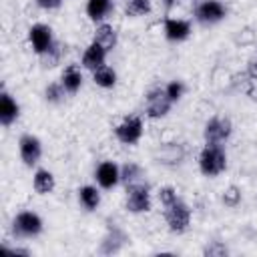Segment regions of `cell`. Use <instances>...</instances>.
Masks as SVG:
<instances>
[{
  "label": "cell",
  "mask_w": 257,
  "mask_h": 257,
  "mask_svg": "<svg viewBox=\"0 0 257 257\" xmlns=\"http://www.w3.org/2000/svg\"><path fill=\"white\" fill-rule=\"evenodd\" d=\"M60 58H62V46H60V42H56V40H54V44H52L44 54H40V60H42V66H44V68L56 66V64L60 62Z\"/></svg>",
  "instance_id": "cell-25"
},
{
  "label": "cell",
  "mask_w": 257,
  "mask_h": 257,
  "mask_svg": "<svg viewBox=\"0 0 257 257\" xmlns=\"http://www.w3.org/2000/svg\"><path fill=\"white\" fill-rule=\"evenodd\" d=\"M18 153H20V159L26 167H34L40 157H42V143L38 137L30 135V133H24L20 135L18 139Z\"/></svg>",
  "instance_id": "cell-9"
},
{
  "label": "cell",
  "mask_w": 257,
  "mask_h": 257,
  "mask_svg": "<svg viewBox=\"0 0 257 257\" xmlns=\"http://www.w3.org/2000/svg\"><path fill=\"white\" fill-rule=\"evenodd\" d=\"M221 201H223V205H225V207L235 209V207L241 203V189H239L237 185H229V187L223 191Z\"/></svg>",
  "instance_id": "cell-27"
},
{
  "label": "cell",
  "mask_w": 257,
  "mask_h": 257,
  "mask_svg": "<svg viewBox=\"0 0 257 257\" xmlns=\"http://www.w3.org/2000/svg\"><path fill=\"white\" fill-rule=\"evenodd\" d=\"M163 32H165V38L171 42L187 40L191 34V22H187L183 18H165L163 20Z\"/></svg>",
  "instance_id": "cell-13"
},
{
  "label": "cell",
  "mask_w": 257,
  "mask_h": 257,
  "mask_svg": "<svg viewBox=\"0 0 257 257\" xmlns=\"http://www.w3.org/2000/svg\"><path fill=\"white\" fill-rule=\"evenodd\" d=\"M185 157H187V149L181 143H165L153 151V159L165 167H177L185 161Z\"/></svg>",
  "instance_id": "cell-8"
},
{
  "label": "cell",
  "mask_w": 257,
  "mask_h": 257,
  "mask_svg": "<svg viewBox=\"0 0 257 257\" xmlns=\"http://www.w3.org/2000/svg\"><path fill=\"white\" fill-rule=\"evenodd\" d=\"M229 249L221 243V241H209L205 247H203V255H209V257H223L227 255Z\"/></svg>",
  "instance_id": "cell-30"
},
{
  "label": "cell",
  "mask_w": 257,
  "mask_h": 257,
  "mask_svg": "<svg viewBox=\"0 0 257 257\" xmlns=\"http://www.w3.org/2000/svg\"><path fill=\"white\" fill-rule=\"evenodd\" d=\"M143 167L137 165V163H124L120 167V181L128 187V185H135V183H143Z\"/></svg>",
  "instance_id": "cell-23"
},
{
  "label": "cell",
  "mask_w": 257,
  "mask_h": 257,
  "mask_svg": "<svg viewBox=\"0 0 257 257\" xmlns=\"http://www.w3.org/2000/svg\"><path fill=\"white\" fill-rule=\"evenodd\" d=\"M157 199H159V203H161L163 207H169V205H173V203L179 199V195H177V189H175V187L165 185V187H161V189L157 191Z\"/></svg>",
  "instance_id": "cell-28"
},
{
  "label": "cell",
  "mask_w": 257,
  "mask_h": 257,
  "mask_svg": "<svg viewBox=\"0 0 257 257\" xmlns=\"http://www.w3.org/2000/svg\"><path fill=\"white\" fill-rule=\"evenodd\" d=\"M112 0H86V16L92 22H102L112 12Z\"/></svg>",
  "instance_id": "cell-19"
},
{
  "label": "cell",
  "mask_w": 257,
  "mask_h": 257,
  "mask_svg": "<svg viewBox=\"0 0 257 257\" xmlns=\"http://www.w3.org/2000/svg\"><path fill=\"white\" fill-rule=\"evenodd\" d=\"M66 88L62 86V82H52V84H48L46 86V90H44V98L48 100V102H52V104H60L64 98H66Z\"/></svg>",
  "instance_id": "cell-26"
},
{
  "label": "cell",
  "mask_w": 257,
  "mask_h": 257,
  "mask_svg": "<svg viewBox=\"0 0 257 257\" xmlns=\"http://www.w3.org/2000/svg\"><path fill=\"white\" fill-rule=\"evenodd\" d=\"M124 207L128 213H147L151 209V191L147 183H135L126 187Z\"/></svg>",
  "instance_id": "cell-5"
},
{
  "label": "cell",
  "mask_w": 257,
  "mask_h": 257,
  "mask_svg": "<svg viewBox=\"0 0 257 257\" xmlns=\"http://www.w3.org/2000/svg\"><path fill=\"white\" fill-rule=\"evenodd\" d=\"M18 116H20L18 102L12 98L10 92L2 90V94H0V122L4 126H10L14 120H18Z\"/></svg>",
  "instance_id": "cell-15"
},
{
  "label": "cell",
  "mask_w": 257,
  "mask_h": 257,
  "mask_svg": "<svg viewBox=\"0 0 257 257\" xmlns=\"http://www.w3.org/2000/svg\"><path fill=\"white\" fill-rule=\"evenodd\" d=\"M32 187L38 195H48L54 191L56 187V181H54V175L48 171V169H36L34 177H32Z\"/></svg>",
  "instance_id": "cell-20"
},
{
  "label": "cell",
  "mask_w": 257,
  "mask_h": 257,
  "mask_svg": "<svg viewBox=\"0 0 257 257\" xmlns=\"http://www.w3.org/2000/svg\"><path fill=\"white\" fill-rule=\"evenodd\" d=\"M143 118L137 116V114H128L124 116L116 126H114V137L122 143V145H135L141 141L143 137Z\"/></svg>",
  "instance_id": "cell-6"
},
{
  "label": "cell",
  "mask_w": 257,
  "mask_h": 257,
  "mask_svg": "<svg viewBox=\"0 0 257 257\" xmlns=\"http://www.w3.org/2000/svg\"><path fill=\"white\" fill-rule=\"evenodd\" d=\"M94 179H96L98 187L112 189L120 181V167L114 161H102L94 171Z\"/></svg>",
  "instance_id": "cell-12"
},
{
  "label": "cell",
  "mask_w": 257,
  "mask_h": 257,
  "mask_svg": "<svg viewBox=\"0 0 257 257\" xmlns=\"http://www.w3.org/2000/svg\"><path fill=\"white\" fill-rule=\"evenodd\" d=\"M78 201L86 211H94L100 205V191L92 185H84L78 189Z\"/></svg>",
  "instance_id": "cell-21"
},
{
  "label": "cell",
  "mask_w": 257,
  "mask_h": 257,
  "mask_svg": "<svg viewBox=\"0 0 257 257\" xmlns=\"http://www.w3.org/2000/svg\"><path fill=\"white\" fill-rule=\"evenodd\" d=\"M116 40H118V36H116V30H114V26H112V24L100 22V24L94 28L92 42L100 44V46H102L106 52H108V50H112V48L116 46Z\"/></svg>",
  "instance_id": "cell-16"
},
{
  "label": "cell",
  "mask_w": 257,
  "mask_h": 257,
  "mask_svg": "<svg viewBox=\"0 0 257 257\" xmlns=\"http://www.w3.org/2000/svg\"><path fill=\"white\" fill-rule=\"evenodd\" d=\"M199 169L205 177H217L227 169V155L221 145H205L199 153Z\"/></svg>",
  "instance_id": "cell-1"
},
{
  "label": "cell",
  "mask_w": 257,
  "mask_h": 257,
  "mask_svg": "<svg viewBox=\"0 0 257 257\" xmlns=\"http://www.w3.org/2000/svg\"><path fill=\"white\" fill-rule=\"evenodd\" d=\"M165 221L171 233H177V235L185 233L191 225V207L181 199H177L173 205L165 207Z\"/></svg>",
  "instance_id": "cell-3"
},
{
  "label": "cell",
  "mask_w": 257,
  "mask_h": 257,
  "mask_svg": "<svg viewBox=\"0 0 257 257\" xmlns=\"http://www.w3.org/2000/svg\"><path fill=\"white\" fill-rule=\"evenodd\" d=\"M245 72L249 74L251 80H257V56H251V58L247 60V70H245Z\"/></svg>",
  "instance_id": "cell-31"
},
{
  "label": "cell",
  "mask_w": 257,
  "mask_h": 257,
  "mask_svg": "<svg viewBox=\"0 0 257 257\" xmlns=\"http://www.w3.org/2000/svg\"><path fill=\"white\" fill-rule=\"evenodd\" d=\"M60 82H62V86L66 88L68 94H76L80 90V86H82V72H80V68L76 64H68L62 70V74H60Z\"/></svg>",
  "instance_id": "cell-17"
},
{
  "label": "cell",
  "mask_w": 257,
  "mask_h": 257,
  "mask_svg": "<svg viewBox=\"0 0 257 257\" xmlns=\"http://www.w3.org/2000/svg\"><path fill=\"white\" fill-rule=\"evenodd\" d=\"M92 80L100 88H112L116 84V72H114V68H110V66L104 64V66L92 70Z\"/></svg>",
  "instance_id": "cell-22"
},
{
  "label": "cell",
  "mask_w": 257,
  "mask_h": 257,
  "mask_svg": "<svg viewBox=\"0 0 257 257\" xmlns=\"http://www.w3.org/2000/svg\"><path fill=\"white\" fill-rule=\"evenodd\" d=\"M36 4L40 8H44V10H54V8H58L62 4V0H36Z\"/></svg>",
  "instance_id": "cell-32"
},
{
  "label": "cell",
  "mask_w": 257,
  "mask_h": 257,
  "mask_svg": "<svg viewBox=\"0 0 257 257\" xmlns=\"http://www.w3.org/2000/svg\"><path fill=\"white\" fill-rule=\"evenodd\" d=\"M2 249L8 251V253H12V255H30V251L24 249V247H8V245H2Z\"/></svg>",
  "instance_id": "cell-33"
},
{
  "label": "cell",
  "mask_w": 257,
  "mask_h": 257,
  "mask_svg": "<svg viewBox=\"0 0 257 257\" xmlns=\"http://www.w3.org/2000/svg\"><path fill=\"white\" fill-rule=\"evenodd\" d=\"M227 10L219 0H203L197 8H195V20L201 24H217L225 18Z\"/></svg>",
  "instance_id": "cell-10"
},
{
  "label": "cell",
  "mask_w": 257,
  "mask_h": 257,
  "mask_svg": "<svg viewBox=\"0 0 257 257\" xmlns=\"http://www.w3.org/2000/svg\"><path fill=\"white\" fill-rule=\"evenodd\" d=\"M42 231V219L34 211H20L12 221V233L16 237H36Z\"/></svg>",
  "instance_id": "cell-7"
},
{
  "label": "cell",
  "mask_w": 257,
  "mask_h": 257,
  "mask_svg": "<svg viewBox=\"0 0 257 257\" xmlns=\"http://www.w3.org/2000/svg\"><path fill=\"white\" fill-rule=\"evenodd\" d=\"M104 62H106V50H104L100 44L90 42V44L84 48V52H82V66L92 72V70L104 66Z\"/></svg>",
  "instance_id": "cell-14"
},
{
  "label": "cell",
  "mask_w": 257,
  "mask_h": 257,
  "mask_svg": "<svg viewBox=\"0 0 257 257\" xmlns=\"http://www.w3.org/2000/svg\"><path fill=\"white\" fill-rule=\"evenodd\" d=\"M233 133V122L229 116H211L207 122H205V128H203V139H205V145H221L229 141Z\"/></svg>",
  "instance_id": "cell-2"
},
{
  "label": "cell",
  "mask_w": 257,
  "mask_h": 257,
  "mask_svg": "<svg viewBox=\"0 0 257 257\" xmlns=\"http://www.w3.org/2000/svg\"><path fill=\"white\" fill-rule=\"evenodd\" d=\"M126 243V235L120 231V229H110L106 233V237L100 241V253L104 255H112V253H118Z\"/></svg>",
  "instance_id": "cell-18"
},
{
  "label": "cell",
  "mask_w": 257,
  "mask_h": 257,
  "mask_svg": "<svg viewBox=\"0 0 257 257\" xmlns=\"http://www.w3.org/2000/svg\"><path fill=\"white\" fill-rule=\"evenodd\" d=\"M153 10L151 6V0H126L124 2V14L131 16V18H139V16H145Z\"/></svg>",
  "instance_id": "cell-24"
},
{
  "label": "cell",
  "mask_w": 257,
  "mask_h": 257,
  "mask_svg": "<svg viewBox=\"0 0 257 257\" xmlns=\"http://www.w3.org/2000/svg\"><path fill=\"white\" fill-rule=\"evenodd\" d=\"M171 106H173V100L169 98L165 86H155L145 96V110H147V116H151V118L167 116Z\"/></svg>",
  "instance_id": "cell-4"
},
{
  "label": "cell",
  "mask_w": 257,
  "mask_h": 257,
  "mask_svg": "<svg viewBox=\"0 0 257 257\" xmlns=\"http://www.w3.org/2000/svg\"><path fill=\"white\" fill-rule=\"evenodd\" d=\"M28 40L32 44V50L40 56L44 54L52 44H54V36H52V28L48 24H42V22H36L30 26L28 30Z\"/></svg>",
  "instance_id": "cell-11"
},
{
  "label": "cell",
  "mask_w": 257,
  "mask_h": 257,
  "mask_svg": "<svg viewBox=\"0 0 257 257\" xmlns=\"http://www.w3.org/2000/svg\"><path fill=\"white\" fill-rule=\"evenodd\" d=\"M165 90H167L169 98H171L173 102H177V100L185 94V82H183V80H171V82L165 84Z\"/></svg>",
  "instance_id": "cell-29"
}]
</instances>
